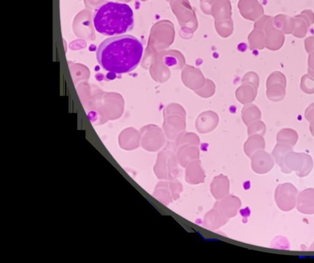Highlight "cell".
<instances>
[{"label":"cell","mask_w":314,"mask_h":263,"mask_svg":"<svg viewBox=\"0 0 314 263\" xmlns=\"http://www.w3.org/2000/svg\"><path fill=\"white\" fill-rule=\"evenodd\" d=\"M241 200L237 196L229 195L215 202V206H217L230 219L236 216L241 207Z\"/></svg>","instance_id":"5"},{"label":"cell","mask_w":314,"mask_h":263,"mask_svg":"<svg viewBox=\"0 0 314 263\" xmlns=\"http://www.w3.org/2000/svg\"><path fill=\"white\" fill-rule=\"evenodd\" d=\"M143 45L133 36L122 35L106 39L98 46L97 58L104 70L116 74L130 73L141 61Z\"/></svg>","instance_id":"1"},{"label":"cell","mask_w":314,"mask_h":263,"mask_svg":"<svg viewBox=\"0 0 314 263\" xmlns=\"http://www.w3.org/2000/svg\"><path fill=\"white\" fill-rule=\"evenodd\" d=\"M298 210L306 214H314V189H307L297 196Z\"/></svg>","instance_id":"7"},{"label":"cell","mask_w":314,"mask_h":263,"mask_svg":"<svg viewBox=\"0 0 314 263\" xmlns=\"http://www.w3.org/2000/svg\"><path fill=\"white\" fill-rule=\"evenodd\" d=\"M153 196L161 204L168 206L173 201L168 181H162L158 182L155 188Z\"/></svg>","instance_id":"8"},{"label":"cell","mask_w":314,"mask_h":263,"mask_svg":"<svg viewBox=\"0 0 314 263\" xmlns=\"http://www.w3.org/2000/svg\"><path fill=\"white\" fill-rule=\"evenodd\" d=\"M314 245V244H313Z\"/></svg>","instance_id":"11"},{"label":"cell","mask_w":314,"mask_h":263,"mask_svg":"<svg viewBox=\"0 0 314 263\" xmlns=\"http://www.w3.org/2000/svg\"><path fill=\"white\" fill-rule=\"evenodd\" d=\"M206 174L201 166L192 165L188 166L185 174V181L191 185H198L204 183Z\"/></svg>","instance_id":"9"},{"label":"cell","mask_w":314,"mask_h":263,"mask_svg":"<svg viewBox=\"0 0 314 263\" xmlns=\"http://www.w3.org/2000/svg\"><path fill=\"white\" fill-rule=\"evenodd\" d=\"M297 188L292 184L287 183L279 185L275 194L278 207L283 211H291L297 204Z\"/></svg>","instance_id":"3"},{"label":"cell","mask_w":314,"mask_h":263,"mask_svg":"<svg viewBox=\"0 0 314 263\" xmlns=\"http://www.w3.org/2000/svg\"><path fill=\"white\" fill-rule=\"evenodd\" d=\"M229 220L223 212L214 205V208L205 215L203 224L206 229L215 231L225 225Z\"/></svg>","instance_id":"4"},{"label":"cell","mask_w":314,"mask_h":263,"mask_svg":"<svg viewBox=\"0 0 314 263\" xmlns=\"http://www.w3.org/2000/svg\"><path fill=\"white\" fill-rule=\"evenodd\" d=\"M168 181L169 187L170 191H171L173 201L178 199L180 198L181 193L183 190V187L180 182L177 180V179H173L172 181Z\"/></svg>","instance_id":"10"},{"label":"cell","mask_w":314,"mask_h":263,"mask_svg":"<svg viewBox=\"0 0 314 263\" xmlns=\"http://www.w3.org/2000/svg\"><path fill=\"white\" fill-rule=\"evenodd\" d=\"M93 23L96 31L101 35L124 34L133 28V11L127 4L107 2L95 9Z\"/></svg>","instance_id":"2"},{"label":"cell","mask_w":314,"mask_h":263,"mask_svg":"<svg viewBox=\"0 0 314 263\" xmlns=\"http://www.w3.org/2000/svg\"><path fill=\"white\" fill-rule=\"evenodd\" d=\"M229 178L223 174L215 176L211 184V192L214 198L219 201L229 195Z\"/></svg>","instance_id":"6"}]
</instances>
